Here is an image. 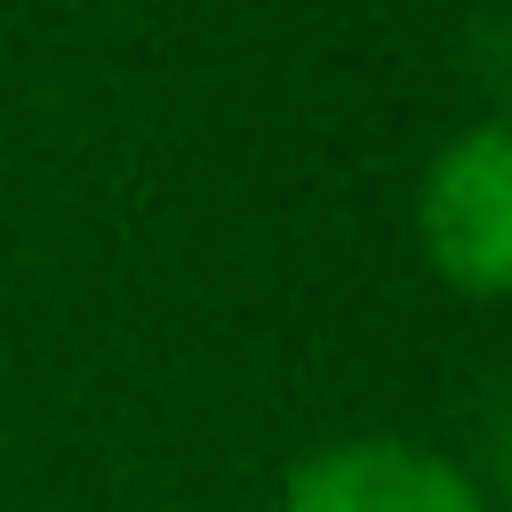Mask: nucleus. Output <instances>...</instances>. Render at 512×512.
I'll return each instance as SVG.
<instances>
[{
    "mask_svg": "<svg viewBox=\"0 0 512 512\" xmlns=\"http://www.w3.org/2000/svg\"><path fill=\"white\" fill-rule=\"evenodd\" d=\"M416 248L456 296H512V120L448 136L416 184Z\"/></svg>",
    "mask_w": 512,
    "mask_h": 512,
    "instance_id": "1",
    "label": "nucleus"
},
{
    "mask_svg": "<svg viewBox=\"0 0 512 512\" xmlns=\"http://www.w3.org/2000/svg\"><path fill=\"white\" fill-rule=\"evenodd\" d=\"M280 512H488L480 480L416 440H336L304 456L280 488Z\"/></svg>",
    "mask_w": 512,
    "mask_h": 512,
    "instance_id": "2",
    "label": "nucleus"
},
{
    "mask_svg": "<svg viewBox=\"0 0 512 512\" xmlns=\"http://www.w3.org/2000/svg\"><path fill=\"white\" fill-rule=\"evenodd\" d=\"M496 472H504V488H512V408H504V424H496Z\"/></svg>",
    "mask_w": 512,
    "mask_h": 512,
    "instance_id": "3",
    "label": "nucleus"
}]
</instances>
